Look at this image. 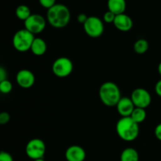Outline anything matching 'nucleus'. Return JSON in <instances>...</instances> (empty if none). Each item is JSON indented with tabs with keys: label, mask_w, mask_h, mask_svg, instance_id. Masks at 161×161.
Masks as SVG:
<instances>
[{
	"label": "nucleus",
	"mask_w": 161,
	"mask_h": 161,
	"mask_svg": "<svg viewBox=\"0 0 161 161\" xmlns=\"http://www.w3.org/2000/svg\"><path fill=\"white\" fill-rule=\"evenodd\" d=\"M47 19L48 23L53 28H64L70 22V10L64 5L57 3L47 10Z\"/></svg>",
	"instance_id": "obj_1"
},
{
	"label": "nucleus",
	"mask_w": 161,
	"mask_h": 161,
	"mask_svg": "<svg viewBox=\"0 0 161 161\" xmlns=\"http://www.w3.org/2000/svg\"><path fill=\"white\" fill-rule=\"evenodd\" d=\"M116 129L118 136L126 142L134 141L139 135V125L130 116L119 119L116 124Z\"/></svg>",
	"instance_id": "obj_2"
},
{
	"label": "nucleus",
	"mask_w": 161,
	"mask_h": 161,
	"mask_svg": "<svg viewBox=\"0 0 161 161\" xmlns=\"http://www.w3.org/2000/svg\"><path fill=\"white\" fill-rule=\"evenodd\" d=\"M99 97L102 103L108 107L116 106L122 97L119 86L111 81L105 82L101 86Z\"/></svg>",
	"instance_id": "obj_3"
},
{
	"label": "nucleus",
	"mask_w": 161,
	"mask_h": 161,
	"mask_svg": "<svg viewBox=\"0 0 161 161\" xmlns=\"http://www.w3.org/2000/svg\"><path fill=\"white\" fill-rule=\"evenodd\" d=\"M35 39L32 33L27 29H20L14 34L13 37V46L19 52H26L31 50V45Z\"/></svg>",
	"instance_id": "obj_4"
},
{
	"label": "nucleus",
	"mask_w": 161,
	"mask_h": 161,
	"mask_svg": "<svg viewBox=\"0 0 161 161\" xmlns=\"http://www.w3.org/2000/svg\"><path fill=\"white\" fill-rule=\"evenodd\" d=\"M73 70V63L66 57H61L54 61L52 65V71L57 77L65 78L71 75Z\"/></svg>",
	"instance_id": "obj_5"
},
{
	"label": "nucleus",
	"mask_w": 161,
	"mask_h": 161,
	"mask_svg": "<svg viewBox=\"0 0 161 161\" xmlns=\"http://www.w3.org/2000/svg\"><path fill=\"white\" fill-rule=\"evenodd\" d=\"M25 153L33 160L42 159L46 153V145L42 139L33 138L30 140L25 147Z\"/></svg>",
	"instance_id": "obj_6"
},
{
	"label": "nucleus",
	"mask_w": 161,
	"mask_h": 161,
	"mask_svg": "<svg viewBox=\"0 0 161 161\" xmlns=\"http://www.w3.org/2000/svg\"><path fill=\"white\" fill-rule=\"evenodd\" d=\"M83 28L86 34L91 38L100 37L102 36L105 30L103 21L95 16H91L88 17L86 23L83 25Z\"/></svg>",
	"instance_id": "obj_7"
},
{
	"label": "nucleus",
	"mask_w": 161,
	"mask_h": 161,
	"mask_svg": "<svg viewBox=\"0 0 161 161\" xmlns=\"http://www.w3.org/2000/svg\"><path fill=\"white\" fill-rule=\"evenodd\" d=\"M47 25L46 19L40 14H31L25 21V28L33 35L39 34L44 31Z\"/></svg>",
	"instance_id": "obj_8"
},
{
	"label": "nucleus",
	"mask_w": 161,
	"mask_h": 161,
	"mask_svg": "<svg viewBox=\"0 0 161 161\" xmlns=\"http://www.w3.org/2000/svg\"><path fill=\"white\" fill-rule=\"evenodd\" d=\"M132 102L136 108H146L152 102V97L148 91L144 88H137L130 96Z\"/></svg>",
	"instance_id": "obj_9"
},
{
	"label": "nucleus",
	"mask_w": 161,
	"mask_h": 161,
	"mask_svg": "<svg viewBox=\"0 0 161 161\" xmlns=\"http://www.w3.org/2000/svg\"><path fill=\"white\" fill-rule=\"evenodd\" d=\"M16 81L20 87L28 89L34 85L36 78L31 71L28 69H21L17 73Z\"/></svg>",
	"instance_id": "obj_10"
},
{
	"label": "nucleus",
	"mask_w": 161,
	"mask_h": 161,
	"mask_svg": "<svg viewBox=\"0 0 161 161\" xmlns=\"http://www.w3.org/2000/svg\"><path fill=\"white\" fill-rule=\"evenodd\" d=\"M118 113L122 117H129L135 108V105L130 97H121L116 105Z\"/></svg>",
	"instance_id": "obj_11"
},
{
	"label": "nucleus",
	"mask_w": 161,
	"mask_h": 161,
	"mask_svg": "<svg viewBox=\"0 0 161 161\" xmlns=\"http://www.w3.org/2000/svg\"><path fill=\"white\" fill-rule=\"evenodd\" d=\"M65 159L67 161H84L86 159V152L80 146H71L66 149Z\"/></svg>",
	"instance_id": "obj_12"
},
{
	"label": "nucleus",
	"mask_w": 161,
	"mask_h": 161,
	"mask_svg": "<svg viewBox=\"0 0 161 161\" xmlns=\"http://www.w3.org/2000/svg\"><path fill=\"white\" fill-rule=\"evenodd\" d=\"M113 25L119 31H128L133 28V20L131 17L127 14H119L116 16Z\"/></svg>",
	"instance_id": "obj_13"
},
{
	"label": "nucleus",
	"mask_w": 161,
	"mask_h": 161,
	"mask_svg": "<svg viewBox=\"0 0 161 161\" xmlns=\"http://www.w3.org/2000/svg\"><path fill=\"white\" fill-rule=\"evenodd\" d=\"M108 10L116 15L124 14L127 8L126 0H108L107 3Z\"/></svg>",
	"instance_id": "obj_14"
},
{
	"label": "nucleus",
	"mask_w": 161,
	"mask_h": 161,
	"mask_svg": "<svg viewBox=\"0 0 161 161\" xmlns=\"http://www.w3.org/2000/svg\"><path fill=\"white\" fill-rule=\"evenodd\" d=\"M47 46L45 41L41 38H35L31 47V51L36 56H42L46 53Z\"/></svg>",
	"instance_id": "obj_15"
},
{
	"label": "nucleus",
	"mask_w": 161,
	"mask_h": 161,
	"mask_svg": "<svg viewBox=\"0 0 161 161\" xmlns=\"http://www.w3.org/2000/svg\"><path fill=\"white\" fill-rule=\"evenodd\" d=\"M120 161H139V155L134 148H127L122 152Z\"/></svg>",
	"instance_id": "obj_16"
},
{
	"label": "nucleus",
	"mask_w": 161,
	"mask_h": 161,
	"mask_svg": "<svg viewBox=\"0 0 161 161\" xmlns=\"http://www.w3.org/2000/svg\"><path fill=\"white\" fill-rule=\"evenodd\" d=\"M31 9L28 6L25 5H20L17 6L16 9V16L19 20H24V22L31 15Z\"/></svg>",
	"instance_id": "obj_17"
},
{
	"label": "nucleus",
	"mask_w": 161,
	"mask_h": 161,
	"mask_svg": "<svg viewBox=\"0 0 161 161\" xmlns=\"http://www.w3.org/2000/svg\"><path fill=\"white\" fill-rule=\"evenodd\" d=\"M130 117L138 124H141L146 119V108H136L135 107V108L134 109L133 113L130 115Z\"/></svg>",
	"instance_id": "obj_18"
},
{
	"label": "nucleus",
	"mask_w": 161,
	"mask_h": 161,
	"mask_svg": "<svg viewBox=\"0 0 161 161\" xmlns=\"http://www.w3.org/2000/svg\"><path fill=\"white\" fill-rule=\"evenodd\" d=\"M148 49H149V42L144 39H140L137 40L134 45V50L138 54L145 53L147 51Z\"/></svg>",
	"instance_id": "obj_19"
},
{
	"label": "nucleus",
	"mask_w": 161,
	"mask_h": 161,
	"mask_svg": "<svg viewBox=\"0 0 161 161\" xmlns=\"http://www.w3.org/2000/svg\"><path fill=\"white\" fill-rule=\"evenodd\" d=\"M13 90V84L8 80L0 82V91L3 94H9Z\"/></svg>",
	"instance_id": "obj_20"
},
{
	"label": "nucleus",
	"mask_w": 161,
	"mask_h": 161,
	"mask_svg": "<svg viewBox=\"0 0 161 161\" xmlns=\"http://www.w3.org/2000/svg\"><path fill=\"white\" fill-rule=\"evenodd\" d=\"M116 14H114L113 13H112L111 11L108 10L107 12L105 13L103 17L104 21L106 22V23H113L115 20V18H116Z\"/></svg>",
	"instance_id": "obj_21"
},
{
	"label": "nucleus",
	"mask_w": 161,
	"mask_h": 161,
	"mask_svg": "<svg viewBox=\"0 0 161 161\" xmlns=\"http://www.w3.org/2000/svg\"><path fill=\"white\" fill-rule=\"evenodd\" d=\"M39 3L43 8L49 9L56 5V0H39Z\"/></svg>",
	"instance_id": "obj_22"
},
{
	"label": "nucleus",
	"mask_w": 161,
	"mask_h": 161,
	"mask_svg": "<svg viewBox=\"0 0 161 161\" xmlns=\"http://www.w3.org/2000/svg\"><path fill=\"white\" fill-rule=\"evenodd\" d=\"M9 119H10V116L6 112H3L0 114V124L2 125H4V124H6L7 123H9Z\"/></svg>",
	"instance_id": "obj_23"
},
{
	"label": "nucleus",
	"mask_w": 161,
	"mask_h": 161,
	"mask_svg": "<svg viewBox=\"0 0 161 161\" xmlns=\"http://www.w3.org/2000/svg\"><path fill=\"white\" fill-rule=\"evenodd\" d=\"M0 161H14V158L9 153L2 151L0 153Z\"/></svg>",
	"instance_id": "obj_24"
},
{
	"label": "nucleus",
	"mask_w": 161,
	"mask_h": 161,
	"mask_svg": "<svg viewBox=\"0 0 161 161\" xmlns=\"http://www.w3.org/2000/svg\"><path fill=\"white\" fill-rule=\"evenodd\" d=\"M88 17H87L85 14H79L78 17H77V20H78L79 23L84 25V24L86 23V20H87Z\"/></svg>",
	"instance_id": "obj_25"
},
{
	"label": "nucleus",
	"mask_w": 161,
	"mask_h": 161,
	"mask_svg": "<svg viewBox=\"0 0 161 161\" xmlns=\"http://www.w3.org/2000/svg\"><path fill=\"white\" fill-rule=\"evenodd\" d=\"M7 72L3 67L0 68V82L7 80Z\"/></svg>",
	"instance_id": "obj_26"
},
{
	"label": "nucleus",
	"mask_w": 161,
	"mask_h": 161,
	"mask_svg": "<svg viewBox=\"0 0 161 161\" xmlns=\"http://www.w3.org/2000/svg\"><path fill=\"white\" fill-rule=\"evenodd\" d=\"M154 133H155L156 138L158 140H160V141H161V124H158V125L156 127Z\"/></svg>",
	"instance_id": "obj_27"
},
{
	"label": "nucleus",
	"mask_w": 161,
	"mask_h": 161,
	"mask_svg": "<svg viewBox=\"0 0 161 161\" xmlns=\"http://www.w3.org/2000/svg\"><path fill=\"white\" fill-rule=\"evenodd\" d=\"M155 91H156V93H157V95L160 96V97H161V80H159V81L156 83Z\"/></svg>",
	"instance_id": "obj_28"
},
{
	"label": "nucleus",
	"mask_w": 161,
	"mask_h": 161,
	"mask_svg": "<svg viewBox=\"0 0 161 161\" xmlns=\"http://www.w3.org/2000/svg\"><path fill=\"white\" fill-rule=\"evenodd\" d=\"M158 72L161 76V62H160V64H159L158 65Z\"/></svg>",
	"instance_id": "obj_29"
},
{
	"label": "nucleus",
	"mask_w": 161,
	"mask_h": 161,
	"mask_svg": "<svg viewBox=\"0 0 161 161\" xmlns=\"http://www.w3.org/2000/svg\"><path fill=\"white\" fill-rule=\"evenodd\" d=\"M33 161H46V160L42 158V159H39V160H33Z\"/></svg>",
	"instance_id": "obj_30"
}]
</instances>
